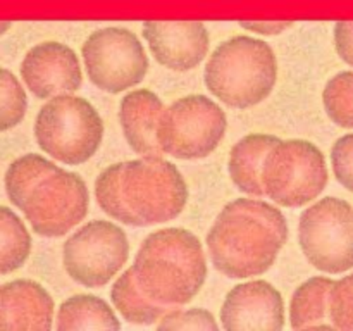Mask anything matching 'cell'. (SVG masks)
Segmentation results:
<instances>
[{
    "label": "cell",
    "instance_id": "obj_1",
    "mask_svg": "<svg viewBox=\"0 0 353 331\" xmlns=\"http://www.w3.org/2000/svg\"><path fill=\"white\" fill-rule=\"evenodd\" d=\"M285 214L264 200H231L207 233L210 262L223 276L247 279L262 276L278 261L288 241Z\"/></svg>",
    "mask_w": 353,
    "mask_h": 331
},
{
    "label": "cell",
    "instance_id": "obj_2",
    "mask_svg": "<svg viewBox=\"0 0 353 331\" xmlns=\"http://www.w3.org/2000/svg\"><path fill=\"white\" fill-rule=\"evenodd\" d=\"M131 268L140 288L169 307L192 302L209 272L202 241L186 228H162L148 234Z\"/></svg>",
    "mask_w": 353,
    "mask_h": 331
},
{
    "label": "cell",
    "instance_id": "obj_3",
    "mask_svg": "<svg viewBox=\"0 0 353 331\" xmlns=\"http://www.w3.org/2000/svg\"><path fill=\"white\" fill-rule=\"evenodd\" d=\"M278 81V59L268 41L236 34L209 55L203 83L210 95L238 110L264 102Z\"/></svg>",
    "mask_w": 353,
    "mask_h": 331
},
{
    "label": "cell",
    "instance_id": "obj_4",
    "mask_svg": "<svg viewBox=\"0 0 353 331\" xmlns=\"http://www.w3.org/2000/svg\"><path fill=\"white\" fill-rule=\"evenodd\" d=\"M99 110L83 97H52L34 117V140L41 152L65 166H81L99 152L103 140Z\"/></svg>",
    "mask_w": 353,
    "mask_h": 331
},
{
    "label": "cell",
    "instance_id": "obj_5",
    "mask_svg": "<svg viewBox=\"0 0 353 331\" xmlns=\"http://www.w3.org/2000/svg\"><path fill=\"white\" fill-rule=\"evenodd\" d=\"M327 179L330 171L323 150L303 138L279 140L262 168L265 197L288 209L314 202L324 192Z\"/></svg>",
    "mask_w": 353,
    "mask_h": 331
},
{
    "label": "cell",
    "instance_id": "obj_6",
    "mask_svg": "<svg viewBox=\"0 0 353 331\" xmlns=\"http://www.w3.org/2000/svg\"><path fill=\"white\" fill-rule=\"evenodd\" d=\"M121 186L141 228L176 219L188 203V185L181 171L161 155L123 162Z\"/></svg>",
    "mask_w": 353,
    "mask_h": 331
},
{
    "label": "cell",
    "instance_id": "obj_7",
    "mask_svg": "<svg viewBox=\"0 0 353 331\" xmlns=\"http://www.w3.org/2000/svg\"><path fill=\"white\" fill-rule=\"evenodd\" d=\"M228 117L210 97L186 95L174 100L162 112L157 126L159 147L179 161L203 159L223 141Z\"/></svg>",
    "mask_w": 353,
    "mask_h": 331
},
{
    "label": "cell",
    "instance_id": "obj_8",
    "mask_svg": "<svg viewBox=\"0 0 353 331\" xmlns=\"http://www.w3.org/2000/svg\"><path fill=\"white\" fill-rule=\"evenodd\" d=\"M299 245L321 272L343 274L353 269V205L340 197H324L302 212Z\"/></svg>",
    "mask_w": 353,
    "mask_h": 331
},
{
    "label": "cell",
    "instance_id": "obj_9",
    "mask_svg": "<svg viewBox=\"0 0 353 331\" xmlns=\"http://www.w3.org/2000/svg\"><path fill=\"white\" fill-rule=\"evenodd\" d=\"M81 57L90 81L102 92L117 95L140 85L150 61L137 33L123 26H107L88 34Z\"/></svg>",
    "mask_w": 353,
    "mask_h": 331
},
{
    "label": "cell",
    "instance_id": "obj_10",
    "mask_svg": "<svg viewBox=\"0 0 353 331\" xmlns=\"http://www.w3.org/2000/svg\"><path fill=\"white\" fill-rule=\"evenodd\" d=\"M130 259V240L112 221L95 219L76 230L62 247L69 278L85 288L109 285Z\"/></svg>",
    "mask_w": 353,
    "mask_h": 331
},
{
    "label": "cell",
    "instance_id": "obj_11",
    "mask_svg": "<svg viewBox=\"0 0 353 331\" xmlns=\"http://www.w3.org/2000/svg\"><path fill=\"white\" fill-rule=\"evenodd\" d=\"M90 192L81 174L59 169L41 179L24 203L23 214L34 234L61 238L88 214Z\"/></svg>",
    "mask_w": 353,
    "mask_h": 331
},
{
    "label": "cell",
    "instance_id": "obj_12",
    "mask_svg": "<svg viewBox=\"0 0 353 331\" xmlns=\"http://www.w3.org/2000/svg\"><path fill=\"white\" fill-rule=\"evenodd\" d=\"M19 74L31 95L38 100L74 93L83 85L81 62L76 52L54 40L31 47L21 61Z\"/></svg>",
    "mask_w": 353,
    "mask_h": 331
},
{
    "label": "cell",
    "instance_id": "obj_13",
    "mask_svg": "<svg viewBox=\"0 0 353 331\" xmlns=\"http://www.w3.org/2000/svg\"><path fill=\"white\" fill-rule=\"evenodd\" d=\"M219 317L226 331H281L285 300L272 283L250 279L226 293Z\"/></svg>",
    "mask_w": 353,
    "mask_h": 331
},
{
    "label": "cell",
    "instance_id": "obj_14",
    "mask_svg": "<svg viewBox=\"0 0 353 331\" xmlns=\"http://www.w3.org/2000/svg\"><path fill=\"white\" fill-rule=\"evenodd\" d=\"M141 34L155 61L171 71H192L209 55V30L200 21H143Z\"/></svg>",
    "mask_w": 353,
    "mask_h": 331
},
{
    "label": "cell",
    "instance_id": "obj_15",
    "mask_svg": "<svg viewBox=\"0 0 353 331\" xmlns=\"http://www.w3.org/2000/svg\"><path fill=\"white\" fill-rule=\"evenodd\" d=\"M55 303L48 290L28 278L0 285V330L50 331Z\"/></svg>",
    "mask_w": 353,
    "mask_h": 331
},
{
    "label": "cell",
    "instance_id": "obj_16",
    "mask_svg": "<svg viewBox=\"0 0 353 331\" xmlns=\"http://www.w3.org/2000/svg\"><path fill=\"white\" fill-rule=\"evenodd\" d=\"M164 102L148 88L128 92L119 102V124L124 140L138 155H161L157 126L164 112Z\"/></svg>",
    "mask_w": 353,
    "mask_h": 331
},
{
    "label": "cell",
    "instance_id": "obj_17",
    "mask_svg": "<svg viewBox=\"0 0 353 331\" xmlns=\"http://www.w3.org/2000/svg\"><path fill=\"white\" fill-rule=\"evenodd\" d=\"M276 134L250 133L233 145L228 161V172L233 185L241 193L250 197H264V183H262V168L268 154L278 141Z\"/></svg>",
    "mask_w": 353,
    "mask_h": 331
},
{
    "label": "cell",
    "instance_id": "obj_18",
    "mask_svg": "<svg viewBox=\"0 0 353 331\" xmlns=\"http://www.w3.org/2000/svg\"><path fill=\"white\" fill-rule=\"evenodd\" d=\"M334 279L312 276L293 292L290 326L293 330H336L330 321V292Z\"/></svg>",
    "mask_w": 353,
    "mask_h": 331
},
{
    "label": "cell",
    "instance_id": "obj_19",
    "mask_svg": "<svg viewBox=\"0 0 353 331\" xmlns=\"http://www.w3.org/2000/svg\"><path fill=\"white\" fill-rule=\"evenodd\" d=\"M55 330H121V321L112 307L92 293H78L59 305Z\"/></svg>",
    "mask_w": 353,
    "mask_h": 331
},
{
    "label": "cell",
    "instance_id": "obj_20",
    "mask_svg": "<svg viewBox=\"0 0 353 331\" xmlns=\"http://www.w3.org/2000/svg\"><path fill=\"white\" fill-rule=\"evenodd\" d=\"M110 302L126 323L140 326H152L159 323L161 317L171 309L169 305L152 300L140 288L133 268H128L123 274L117 276L110 288Z\"/></svg>",
    "mask_w": 353,
    "mask_h": 331
},
{
    "label": "cell",
    "instance_id": "obj_21",
    "mask_svg": "<svg viewBox=\"0 0 353 331\" xmlns=\"http://www.w3.org/2000/svg\"><path fill=\"white\" fill-rule=\"evenodd\" d=\"M59 166H55L54 161L43 157L40 154H24L12 161L7 168L6 176H3V186L9 202L19 210L24 209L28 197L33 192L34 186L50 176L52 172L59 171Z\"/></svg>",
    "mask_w": 353,
    "mask_h": 331
},
{
    "label": "cell",
    "instance_id": "obj_22",
    "mask_svg": "<svg viewBox=\"0 0 353 331\" xmlns=\"http://www.w3.org/2000/svg\"><path fill=\"white\" fill-rule=\"evenodd\" d=\"M33 240L24 221L10 207L0 205V276L26 264Z\"/></svg>",
    "mask_w": 353,
    "mask_h": 331
},
{
    "label": "cell",
    "instance_id": "obj_23",
    "mask_svg": "<svg viewBox=\"0 0 353 331\" xmlns=\"http://www.w3.org/2000/svg\"><path fill=\"white\" fill-rule=\"evenodd\" d=\"M121 178H123V162L110 164L100 171V174L95 179L97 203L114 221L137 228L140 226V221L137 219V216L124 199Z\"/></svg>",
    "mask_w": 353,
    "mask_h": 331
},
{
    "label": "cell",
    "instance_id": "obj_24",
    "mask_svg": "<svg viewBox=\"0 0 353 331\" xmlns=\"http://www.w3.org/2000/svg\"><path fill=\"white\" fill-rule=\"evenodd\" d=\"M323 106L336 126L353 130V71H340L323 90Z\"/></svg>",
    "mask_w": 353,
    "mask_h": 331
},
{
    "label": "cell",
    "instance_id": "obj_25",
    "mask_svg": "<svg viewBox=\"0 0 353 331\" xmlns=\"http://www.w3.org/2000/svg\"><path fill=\"white\" fill-rule=\"evenodd\" d=\"M28 110V97L23 83L10 69L0 68V133L23 123Z\"/></svg>",
    "mask_w": 353,
    "mask_h": 331
},
{
    "label": "cell",
    "instance_id": "obj_26",
    "mask_svg": "<svg viewBox=\"0 0 353 331\" xmlns=\"http://www.w3.org/2000/svg\"><path fill=\"white\" fill-rule=\"evenodd\" d=\"M157 330L217 331L219 330V323H217L210 310L202 309V307H192V309H176V307H171L157 323Z\"/></svg>",
    "mask_w": 353,
    "mask_h": 331
},
{
    "label": "cell",
    "instance_id": "obj_27",
    "mask_svg": "<svg viewBox=\"0 0 353 331\" xmlns=\"http://www.w3.org/2000/svg\"><path fill=\"white\" fill-rule=\"evenodd\" d=\"M330 321L336 330L353 331V272L334 279L331 286Z\"/></svg>",
    "mask_w": 353,
    "mask_h": 331
},
{
    "label": "cell",
    "instance_id": "obj_28",
    "mask_svg": "<svg viewBox=\"0 0 353 331\" xmlns=\"http://www.w3.org/2000/svg\"><path fill=\"white\" fill-rule=\"evenodd\" d=\"M330 159L336 181L353 193V133L343 134L334 141Z\"/></svg>",
    "mask_w": 353,
    "mask_h": 331
},
{
    "label": "cell",
    "instance_id": "obj_29",
    "mask_svg": "<svg viewBox=\"0 0 353 331\" xmlns=\"http://www.w3.org/2000/svg\"><path fill=\"white\" fill-rule=\"evenodd\" d=\"M333 38L338 57L353 68V21H338L333 28Z\"/></svg>",
    "mask_w": 353,
    "mask_h": 331
},
{
    "label": "cell",
    "instance_id": "obj_30",
    "mask_svg": "<svg viewBox=\"0 0 353 331\" xmlns=\"http://www.w3.org/2000/svg\"><path fill=\"white\" fill-rule=\"evenodd\" d=\"M240 26L248 31H254V33L272 37V34H279L288 28L295 26V23L293 21H240Z\"/></svg>",
    "mask_w": 353,
    "mask_h": 331
},
{
    "label": "cell",
    "instance_id": "obj_31",
    "mask_svg": "<svg viewBox=\"0 0 353 331\" xmlns=\"http://www.w3.org/2000/svg\"><path fill=\"white\" fill-rule=\"evenodd\" d=\"M10 28H12V23H10V21H0V37H2L3 33H7Z\"/></svg>",
    "mask_w": 353,
    "mask_h": 331
}]
</instances>
